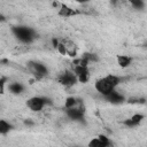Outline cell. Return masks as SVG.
Listing matches in <instances>:
<instances>
[{"label": "cell", "mask_w": 147, "mask_h": 147, "mask_svg": "<svg viewBox=\"0 0 147 147\" xmlns=\"http://www.w3.org/2000/svg\"><path fill=\"white\" fill-rule=\"evenodd\" d=\"M119 78L117 76L114 75H108L101 79H99L95 83V90L98 92H100L101 94L106 95L107 93H109L110 91H113L118 84H119Z\"/></svg>", "instance_id": "cell-1"}, {"label": "cell", "mask_w": 147, "mask_h": 147, "mask_svg": "<svg viewBox=\"0 0 147 147\" xmlns=\"http://www.w3.org/2000/svg\"><path fill=\"white\" fill-rule=\"evenodd\" d=\"M13 32H14L15 37H17L18 40H21L22 42H25V44L31 42L34 38L33 31L28 26H15V28H13Z\"/></svg>", "instance_id": "cell-2"}, {"label": "cell", "mask_w": 147, "mask_h": 147, "mask_svg": "<svg viewBox=\"0 0 147 147\" xmlns=\"http://www.w3.org/2000/svg\"><path fill=\"white\" fill-rule=\"evenodd\" d=\"M47 99L45 98H41V96H33V98H30L28 101H26V106L32 110V111H40L45 105L47 103Z\"/></svg>", "instance_id": "cell-3"}, {"label": "cell", "mask_w": 147, "mask_h": 147, "mask_svg": "<svg viewBox=\"0 0 147 147\" xmlns=\"http://www.w3.org/2000/svg\"><path fill=\"white\" fill-rule=\"evenodd\" d=\"M29 69H30V71L34 75V77L36 78H42V77H45L46 75H47V68L44 65V64H41V63H39V62H29Z\"/></svg>", "instance_id": "cell-4"}, {"label": "cell", "mask_w": 147, "mask_h": 147, "mask_svg": "<svg viewBox=\"0 0 147 147\" xmlns=\"http://www.w3.org/2000/svg\"><path fill=\"white\" fill-rule=\"evenodd\" d=\"M76 80H77V77L72 72H65L60 77V83L63 84L64 86H71L76 83Z\"/></svg>", "instance_id": "cell-5"}, {"label": "cell", "mask_w": 147, "mask_h": 147, "mask_svg": "<svg viewBox=\"0 0 147 147\" xmlns=\"http://www.w3.org/2000/svg\"><path fill=\"white\" fill-rule=\"evenodd\" d=\"M67 115L68 117H70L71 119H75V121H78L80 118H83V115H84V111L80 109V108H77L76 106L72 107V108H67Z\"/></svg>", "instance_id": "cell-6"}, {"label": "cell", "mask_w": 147, "mask_h": 147, "mask_svg": "<svg viewBox=\"0 0 147 147\" xmlns=\"http://www.w3.org/2000/svg\"><path fill=\"white\" fill-rule=\"evenodd\" d=\"M105 96H106V99H107L110 103H122V102L124 101L123 95H121L119 93H117L115 90L110 91V92L107 93Z\"/></svg>", "instance_id": "cell-7"}, {"label": "cell", "mask_w": 147, "mask_h": 147, "mask_svg": "<svg viewBox=\"0 0 147 147\" xmlns=\"http://www.w3.org/2000/svg\"><path fill=\"white\" fill-rule=\"evenodd\" d=\"M8 90H9V92L13 93V94H20V93L23 92L24 88H23V85H22L21 83L14 82V83H10V84H9Z\"/></svg>", "instance_id": "cell-8"}, {"label": "cell", "mask_w": 147, "mask_h": 147, "mask_svg": "<svg viewBox=\"0 0 147 147\" xmlns=\"http://www.w3.org/2000/svg\"><path fill=\"white\" fill-rule=\"evenodd\" d=\"M142 119H144V115H141V114H136V115H133L131 118H129L127 121H125V124L129 125V126H134V125H138Z\"/></svg>", "instance_id": "cell-9"}, {"label": "cell", "mask_w": 147, "mask_h": 147, "mask_svg": "<svg viewBox=\"0 0 147 147\" xmlns=\"http://www.w3.org/2000/svg\"><path fill=\"white\" fill-rule=\"evenodd\" d=\"M117 63L121 68H126L131 63V57L127 55H118L117 56Z\"/></svg>", "instance_id": "cell-10"}, {"label": "cell", "mask_w": 147, "mask_h": 147, "mask_svg": "<svg viewBox=\"0 0 147 147\" xmlns=\"http://www.w3.org/2000/svg\"><path fill=\"white\" fill-rule=\"evenodd\" d=\"M11 129V125L5 119H0V134H6Z\"/></svg>", "instance_id": "cell-11"}, {"label": "cell", "mask_w": 147, "mask_h": 147, "mask_svg": "<svg viewBox=\"0 0 147 147\" xmlns=\"http://www.w3.org/2000/svg\"><path fill=\"white\" fill-rule=\"evenodd\" d=\"M76 105H77V99H76V98H72V96L68 98V99L65 100V102H64L65 109H67V108H72V107H75Z\"/></svg>", "instance_id": "cell-12"}, {"label": "cell", "mask_w": 147, "mask_h": 147, "mask_svg": "<svg viewBox=\"0 0 147 147\" xmlns=\"http://www.w3.org/2000/svg\"><path fill=\"white\" fill-rule=\"evenodd\" d=\"M72 14H74L72 9L68 8L67 6H62L61 9H60V15H62V16H69V15H72Z\"/></svg>", "instance_id": "cell-13"}, {"label": "cell", "mask_w": 147, "mask_h": 147, "mask_svg": "<svg viewBox=\"0 0 147 147\" xmlns=\"http://www.w3.org/2000/svg\"><path fill=\"white\" fill-rule=\"evenodd\" d=\"M131 1V5L136 8V9H142L144 8V1L142 0H130Z\"/></svg>", "instance_id": "cell-14"}, {"label": "cell", "mask_w": 147, "mask_h": 147, "mask_svg": "<svg viewBox=\"0 0 147 147\" xmlns=\"http://www.w3.org/2000/svg\"><path fill=\"white\" fill-rule=\"evenodd\" d=\"M98 139H99V140H100V142L102 144V147H106V146H108V145L110 144L109 139H108L106 136H103V134H100V136L98 137Z\"/></svg>", "instance_id": "cell-15"}, {"label": "cell", "mask_w": 147, "mask_h": 147, "mask_svg": "<svg viewBox=\"0 0 147 147\" xmlns=\"http://www.w3.org/2000/svg\"><path fill=\"white\" fill-rule=\"evenodd\" d=\"M56 49H57V51H59V53H60V54H62V55H65V54H67V46H65L64 44H62V42H59V45H57Z\"/></svg>", "instance_id": "cell-16"}, {"label": "cell", "mask_w": 147, "mask_h": 147, "mask_svg": "<svg viewBox=\"0 0 147 147\" xmlns=\"http://www.w3.org/2000/svg\"><path fill=\"white\" fill-rule=\"evenodd\" d=\"M88 146H91V147H102V144L100 142V140L98 138H95V139H93V140L90 141Z\"/></svg>", "instance_id": "cell-17"}, {"label": "cell", "mask_w": 147, "mask_h": 147, "mask_svg": "<svg viewBox=\"0 0 147 147\" xmlns=\"http://www.w3.org/2000/svg\"><path fill=\"white\" fill-rule=\"evenodd\" d=\"M5 84H6V78H0V94L5 92Z\"/></svg>", "instance_id": "cell-18"}, {"label": "cell", "mask_w": 147, "mask_h": 147, "mask_svg": "<svg viewBox=\"0 0 147 147\" xmlns=\"http://www.w3.org/2000/svg\"><path fill=\"white\" fill-rule=\"evenodd\" d=\"M52 44H53V47H54V48H56V47H57V45H59V41H57V39L53 38V39H52Z\"/></svg>", "instance_id": "cell-19"}, {"label": "cell", "mask_w": 147, "mask_h": 147, "mask_svg": "<svg viewBox=\"0 0 147 147\" xmlns=\"http://www.w3.org/2000/svg\"><path fill=\"white\" fill-rule=\"evenodd\" d=\"M75 1H77V2H87L88 0H75Z\"/></svg>", "instance_id": "cell-20"}]
</instances>
